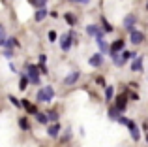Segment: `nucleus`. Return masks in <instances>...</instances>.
I'll return each mask as SVG.
<instances>
[{"instance_id":"nucleus-1","label":"nucleus","mask_w":148,"mask_h":147,"mask_svg":"<svg viewBox=\"0 0 148 147\" xmlns=\"http://www.w3.org/2000/svg\"><path fill=\"white\" fill-rule=\"evenodd\" d=\"M40 102H51V100L54 98V89L51 87V85H45V87H41L40 91H38V96H36Z\"/></svg>"},{"instance_id":"nucleus-2","label":"nucleus","mask_w":148,"mask_h":147,"mask_svg":"<svg viewBox=\"0 0 148 147\" xmlns=\"http://www.w3.org/2000/svg\"><path fill=\"white\" fill-rule=\"evenodd\" d=\"M26 76H28L30 83L32 85H40V68L34 66V64H26Z\"/></svg>"},{"instance_id":"nucleus-3","label":"nucleus","mask_w":148,"mask_h":147,"mask_svg":"<svg viewBox=\"0 0 148 147\" xmlns=\"http://www.w3.org/2000/svg\"><path fill=\"white\" fill-rule=\"evenodd\" d=\"M73 38H75V34H73V32H68L66 36L60 38V47H62V51H69V49H71Z\"/></svg>"},{"instance_id":"nucleus-4","label":"nucleus","mask_w":148,"mask_h":147,"mask_svg":"<svg viewBox=\"0 0 148 147\" xmlns=\"http://www.w3.org/2000/svg\"><path fill=\"white\" fill-rule=\"evenodd\" d=\"M130 42L133 45H139V44H143V42H145V34L141 32V30H130Z\"/></svg>"},{"instance_id":"nucleus-5","label":"nucleus","mask_w":148,"mask_h":147,"mask_svg":"<svg viewBox=\"0 0 148 147\" xmlns=\"http://www.w3.org/2000/svg\"><path fill=\"white\" fill-rule=\"evenodd\" d=\"M79 77H81V72H77V70H73V72H69L68 76H66V79H64V83L66 85H75L77 81H79Z\"/></svg>"},{"instance_id":"nucleus-6","label":"nucleus","mask_w":148,"mask_h":147,"mask_svg":"<svg viewBox=\"0 0 148 147\" xmlns=\"http://www.w3.org/2000/svg\"><path fill=\"white\" fill-rule=\"evenodd\" d=\"M135 23H137V17H135L133 13L126 15V17H124V28H126V30H133Z\"/></svg>"},{"instance_id":"nucleus-7","label":"nucleus","mask_w":148,"mask_h":147,"mask_svg":"<svg viewBox=\"0 0 148 147\" xmlns=\"http://www.w3.org/2000/svg\"><path fill=\"white\" fill-rule=\"evenodd\" d=\"M127 128H130V134H131V138H133L135 141H139V138H141V134H139V128H137V125H135L133 121H127Z\"/></svg>"},{"instance_id":"nucleus-8","label":"nucleus","mask_w":148,"mask_h":147,"mask_svg":"<svg viewBox=\"0 0 148 147\" xmlns=\"http://www.w3.org/2000/svg\"><path fill=\"white\" fill-rule=\"evenodd\" d=\"M88 62H90L94 68H99L101 64H103V55H101V53H96V55H92L90 59H88Z\"/></svg>"},{"instance_id":"nucleus-9","label":"nucleus","mask_w":148,"mask_h":147,"mask_svg":"<svg viewBox=\"0 0 148 147\" xmlns=\"http://www.w3.org/2000/svg\"><path fill=\"white\" fill-rule=\"evenodd\" d=\"M86 34L88 36H103V30L98 25H88L86 26Z\"/></svg>"},{"instance_id":"nucleus-10","label":"nucleus","mask_w":148,"mask_h":147,"mask_svg":"<svg viewBox=\"0 0 148 147\" xmlns=\"http://www.w3.org/2000/svg\"><path fill=\"white\" fill-rule=\"evenodd\" d=\"M60 128H62V126L58 125V121H56V123H53V125H51L49 128H47V134H49L51 138H56L58 134H60Z\"/></svg>"},{"instance_id":"nucleus-11","label":"nucleus","mask_w":148,"mask_h":147,"mask_svg":"<svg viewBox=\"0 0 148 147\" xmlns=\"http://www.w3.org/2000/svg\"><path fill=\"white\" fill-rule=\"evenodd\" d=\"M96 42H98V47H99L101 55H103V53H109V44L103 40V36H96Z\"/></svg>"},{"instance_id":"nucleus-12","label":"nucleus","mask_w":148,"mask_h":147,"mask_svg":"<svg viewBox=\"0 0 148 147\" xmlns=\"http://www.w3.org/2000/svg\"><path fill=\"white\" fill-rule=\"evenodd\" d=\"M126 104H127V96H124V94H120V96H116V110H120V111H124L126 110Z\"/></svg>"},{"instance_id":"nucleus-13","label":"nucleus","mask_w":148,"mask_h":147,"mask_svg":"<svg viewBox=\"0 0 148 147\" xmlns=\"http://www.w3.org/2000/svg\"><path fill=\"white\" fill-rule=\"evenodd\" d=\"M143 70V57H135L131 60V72H141Z\"/></svg>"},{"instance_id":"nucleus-14","label":"nucleus","mask_w":148,"mask_h":147,"mask_svg":"<svg viewBox=\"0 0 148 147\" xmlns=\"http://www.w3.org/2000/svg\"><path fill=\"white\" fill-rule=\"evenodd\" d=\"M124 47V40H116L112 45H109V53H120Z\"/></svg>"},{"instance_id":"nucleus-15","label":"nucleus","mask_w":148,"mask_h":147,"mask_svg":"<svg viewBox=\"0 0 148 147\" xmlns=\"http://www.w3.org/2000/svg\"><path fill=\"white\" fill-rule=\"evenodd\" d=\"M34 17H36V21H43V19L47 17V10H45V6L43 8H38V11H36Z\"/></svg>"},{"instance_id":"nucleus-16","label":"nucleus","mask_w":148,"mask_h":147,"mask_svg":"<svg viewBox=\"0 0 148 147\" xmlns=\"http://www.w3.org/2000/svg\"><path fill=\"white\" fill-rule=\"evenodd\" d=\"M21 106H23V107H25V110H26V111H30V113H34V115H36V113H38V110H36V106H34V104H30V102H26V100H23V102H21Z\"/></svg>"},{"instance_id":"nucleus-17","label":"nucleus","mask_w":148,"mask_h":147,"mask_svg":"<svg viewBox=\"0 0 148 147\" xmlns=\"http://www.w3.org/2000/svg\"><path fill=\"white\" fill-rule=\"evenodd\" d=\"M30 83V79H28V76H26V74H23L21 76V81H19V89H21V91H25L26 89V85Z\"/></svg>"},{"instance_id":"nucleus-18","label":"nucleus","mask_w":148,"mask_h":147,"mask_svg":"<svg viewBox=\"0 0 148 147\" xmlns=\"http://www.w3.org/2000/svg\"><path fill=\"white\" fill-rule=\"evenodd\" d=\"M64 17H66V21H68L69 26H75V25H77V17H75L73 13H66Z\"/></svg>"},{"instance_id":"nucleus-19","label":"nucleus","mask_w":148,"mask_h":147,"mask_svg":"<svg viewBox=\"0 0 148 147\" xmlns=\"http://www.w3.org/2000/svg\"><path fill=\"white\" fill-rule=\"evenodd\" d=\"M19 126H21V130H30V123L26 117H21L19 119Z\"/></svg>"},{"instance_id":"nucleus-20","label":"nucleus","mask_w":148,"mask_h":147,"mask_svg":"<svg viewBox=\"0 0 148 147\" xmlns=\"http://www.w3.org/2000/svg\"><path fill=\"white\" fill-rule=\"evenodd\" d=\"M112 98H114V89H112V87H107V89H105V100H107V102H111Z\"/></svg>"},{"instance_id":"nucleus-21","label":"nucleus","mask_w":148,"mask_h":147,"mask_svg":"<svg viewBox=\"0 0 148 147\" xmlns=\"http://www.w3.org/2000/svg\"><path fill=\"white\" fill-rule=\"evenodd\" d=\"M4 45H6V49H11L13 45H19V44H17L15 38H6V40H4Z\"/></svg>"},{"instance_id":"nucleus-22","label":"nucleus","mask_w":148,"mask_h":147,"mask_svg":"<svg viewBox=\"0 0 148 147\" xmlns=\"http://www.w3.org/2000/svg\"><path fill=\"white\" fill-rule=\"evenodd\" d=\"M135 57H137V53H135V51H122V60H127V59L133 60Z\"/></svg>"},{"instance_id":"nucleus-23","label":"nucleus","mask_w":148,"mask_h":147,"mask_svg":"<svg viewBox=\"0 0 148 147\" xmlns=\"http://www.w3.org/2000/svg\"><path fill=\"white\" fill-rule=\"evenodd\" d=\"M118 115H120V110H116V107H111V110H109V119L116 121V119H118Z\"/></svg>"},{"instance_id":"nucleus-24","label":"nucleus","mask_w":148,"mask_h":147,"mask_svg":"<svg viewBox=\"0 0 148 147\" xmlns=\"http://www.w3.org/2000/svg\"><path fill=\"white\" fill-rule=\"evenodd\" d=\"M47 117H49V121L56 123V121H58V111H56V110H51V111H47Z\"/></svg>"},{"instance_id":"nucleus-25","label":"nucleus","mask_w":148,"mask_h":147,"mask_svg":"<svg viewBox=\"0 0 148 147\" xmlns=\"http://www.w3.org/2000/svg\"><path fill=\"white\" fill-rule=\"evenodd\" d=\"M36 119H38V121L41 123V125H45V123H49V117H47L45 113H40V111L36 113Z\"/></svg>"},{"instance_id":"nucleus-26","label":"nucleus","mask_w":148,"mask_h":147,"mask_svg":"<svg viewBox=\"0 0 148 147\" xmlns=\"http://www.w3.org/2000/svg\"><path fill=\"white\" fill-rule=\"evenodd\" d=\"M6 28H4V25H0V45H4V40H6Z\"/></svg>"},{"instance_id":"nucleus-27","label":"nucleus","mask_w":148,"mask_h":147,"mask_svg":"<svg viewBox=\"0 0 148 147\" xmlns=\"http://www.w3.org/2000/svg\"><path fill=\"white\" fill-rule=\"evenodd\" d=\"M32 2V6H36V8H43L45 4H47V0H30Z\"/></svg>"},{"instance_id":"nucleus-28","label":"nucleus","mask_w":148,"mask_h":147,"mask_svg":"<svg viewBox=\"0 0 148 147\" xmlns=\"http://www.w3.org/2000/svg\"><path fill=\"white\" fill-rule=\"evenodd\" d=\"M8 100H10V102H11V104H13V106H17V107H19V106H21V102H19V100H17V98H15V96H11V94H10V96H8Z\"/></svg>"},{"instance_id":"nucleus-29","label":"nucleus","mask_w":148,"mask_h":147,"mask_svg":"<svg viewBox=\"0 0 148 147\" xmlns=\"http://www.w3.org/2000/svg\"><path fill=\"white\" fill-rule=\"evenodd\" d=\"M116 121H118L120 125H127V121H130V119H127V117H122V115H118V119H116Z\"/></svg>"},{"instance_id":"nucleus-30","label":"nucleus","mask_w":148,"mask_h":147,"mask_svg":"<svg viewBox=\"0 0 148 147\" xmlns=\"http://www.w3.org/2000/svg\"><path fill=\"white\" fill-rule=\"evenodd\" d=\"M101 23H103V26H105V30H107V32H111V30H112V26L107 23V19H101Z\"/></svg>"},{"instance_id":"nucleus-31","label":"nucleus","mask_w":148,"mask_h":147,"mask_svg":"<svg viewBox=\"0 0 148 147\" xmlns=\"http://www.w3.org/2000/svg\"><path fill=\"white\" fill-rule=\"evenodd\" d=\"M4 57H6V59H11V57H13V49H6V51H4Z\"/></svg>"},{"instance_id":"nucleus-32","label":"nucleus","mask_w":148,"mask_h":147,"mask_svg":"<svg viewBox=\"0 0 148 147\" xmlns=\"http://www.w3.org/2000/svg\"><path fill=\"white\" fill-rule=\"evenodd\" d=\"M49 40L51 42H56V32H54V30H51V32H49Z\"/></svg>"},{"instance_id":"nucleus-33","label":"nucleus","mask_w":148,"mask_h":147,"mask_svg":"<svg viewBox=\"0 0 148 147\" xmlns=\"http://www.w3.org/2000/svg\"><path fill=\"white\" fill-rule=\"evenodd\" d=\"M130 98L133 100V102H137V100H139V94H137V92H131V94H130Z\"/></svg>"},{"instance_id":"nucleus-34","label":"nucleus","mask_w":148,"mask_h":147,"mask_svg":"<svg viewBox=\"0 0 148 147\" xmlns=\"http://www.w3.org/2000/svg\"><path fill=\"white\" fill-rule=\"evenodd\" d=\"M96 83L101 85V87H105V79H103V77H98V79H96Z\"/></svg>"},{"instance_id":"nucleus-35","label":"nucleus","mask_w":148,"mask_h":147,"mask_svg":"<svg viewBox=\"0 0 148 147\" xmlns=\"http://www.w3.org/2000/svg\"><path fill=\"white\" fill-rule=\"evenodd\" d=\"M69 2H75V4H88L90 0H69Z\"/></svg>"},{"instance_id":"nucleus-36","label":"nucleus","mask_w":148,"mask_h":147,"mask_svg":"<svg viewBox=\"0 0 148 147\" xmlns=\"http://www.w3.org/2000/svg\"><path fill=\"white\" fill-rule=\"evenodd\" d=\"M38 68H40V72H41V74H47V68H45V64H40Z\"/></svg>"},{"instance_id":"nucleus-37","label":"nucleus","mask_w":148,"mask_h":147,"mask_svg":"<svg viewBox=\"0 0 148 147\" xmlns=\"http://www.w3.org/2000/svg\"><path fill=\"white\" fill-rule=\"evenodd\" d=\"M45 60H47V57H45V55H40V64H45Z\"/></svg>"},{"instance_id":"nucleus-38","label":"nucleus","mask_w":148,"mask_h":147,"mask_svg":"<svg viewBox=\"0 0 148 147\" xmlns=\"http://www.w3.org/2000/svg\"><path fill=\"white\" fill-rule=\"evenodd\" d=\"M146 144H148V132H146Z\"/></svg>"},{"instance_id":"nucleus-39","label":"nucleus","mask_w":148,"mask_h":147,"mask_svg":"<svg viewBox=\"0 0 148 147\" xmlns=\"http://www.w3.org/2000/svg\"><path fill=\"white\" fill-rule=\"evenodd\" d=\"M146 10H148V4H146Z\"/></svg>"}]
</instances>
